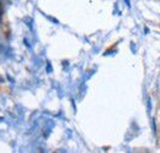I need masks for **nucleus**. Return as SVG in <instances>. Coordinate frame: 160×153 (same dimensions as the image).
I'll use <instances>...</instances> for the list:
<instances>
[{"instance_id": "nucleus-1", "label": "nucleus", "mask_w": 160, "mask_h": 153, "mask_svg": "<svg viewBox=\"0 0 160 153\" xmlns=\"http://www.w3.org/2000/svg\"><path fill=\"white\" fill-rule=\"evenodd\" d=\"M152 110V103H150V99H148V113H150Z\"/></svg>"}, {"instance_id": "nucleus-2", "label": "nucleus", "mask_w": 160, "mask_h": 153, "mask_svg": "<svg viewBox=\"0 0 160 153\" xmlns=\"http://www.w3.org/2000/svg\"><path fill=\"white\" fill-rule=\"evenodd\" d=\"M1 16H2V9H1V5H0V20H1Z\"/></svg>"}, {"instance_id": "nucleus-3", "label": "nucleus", "mask_w": 160, "mask_h": 153, "mask_svg": "<svg viewBox=\"0 0 160 153\" xmlns=\"http://www.w3.org/2000/svg\"><path fill=\"white\" fill-rule=\"evenodd\" d=\"M126 2H127V5H128V6H131V4H129V0H126Z\"/></svg>"}]
</instances>
